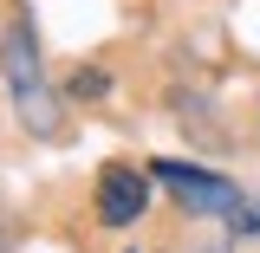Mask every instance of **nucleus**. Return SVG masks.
I'll list each match as a JSON object with an SVG mask.
<instances>
[{
  "instance_id": "3",
  "label": "nucleus",
  "mask_w": 260,
  "mask_h": 253,
  "mask_svg": "<svg viewBox=\"0 0 260 253\" xmlns=\"http://www.w3.org/2000/svg\"><path fill=\"white\" fill-rule=\"evenodd\" d=\"M143 208H150V169L111 162V169L98 175V221H104V227H130Z\"/></svg>"
},
{
  "instance_id": "2",
  "label": "nucleus",
  "mask_w": 260,
  "mask_h": 253,
  "mask_svg": "<svg viewBox=\"0 0 260 253\" xmlns=\"http://www.w3.org/2000/svg\"><path fill=\"white\" fill-rule=\"evenodd\" d=\"M150 175H156L189 214H228V221H234L241 201H247V195L234 189V175H215V169H202V162H169L162 156V162H150Z\"/></svg>"
},
{
  "instance_id": "1",
  "label": "nucleus",
  "mask_w": 260,
  "mask_h": 253,
  "mask_svg": "<svg viewBox=\"0 0 260 253\" xmlns=\"http://www.w3.org/2000/svg\"><path fill=\"white\" fill-rule=\"evenodd\" d=\"M0 71H7V97H13V117L32 136H59V97L46 85V65H39V39L26 20L0 32Z\"/></svg>"
}]
</instances>
